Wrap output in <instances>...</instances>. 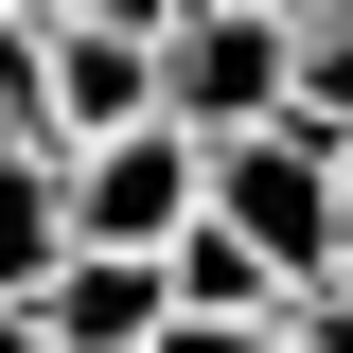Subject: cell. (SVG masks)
I'll list each match as a JSON object with an SVG mask.
<instances>
[{
  "label": "cell",
  "instance_id": "cell-1",
  "mask_svg": "<svg viewBox=\"0 0 353 353\" xmlns=\"http://www.w3.org/2000/svg\"><path fill=\"white\" fill-rule=\"evenodd\" d=\"M301 106V36H283V0H176L159 18V124L194 141H248Z\"/></svg>",
  "mask_w": 353,
  "mask_h": 353
},
{
  "label": "cell",
  "instance_id": "cell-2",
  "mask_svg": "<svg viewBox=\"0 0 353 353\" xmlns=\"http://www.w3.org/2000/svg\"><path fill=\"white\" fill-rule=\"evenodd\" d=\"M212 230H248L265 265H283V283H318V265H336V141L318 124H248V141H212Z\"/></svg>",
  "mask_w": 353,
  "mask_h": 353
},
{
  "label": "cell",
  "instance_id": "cell-3",
  "mask_svg": "<svg viewBox=\"0 0 353 353\" xmlns=\"http://www.w3.org/2000/svg\"><path fill=\"white\" fill-rule=\"evenodd\" d=\"M71 159V248H176L212 212V141L194 124H124V141H53Z\"/></svg>",
  "mask_w": 353,
  "mask_h": 353
},
{
  "label": "cell",
  "instance_id": "cell-4",
  "mask_svg": "<svg viewBox=\"0 0 353 353\" xmlns=\"http://www.w3.org/2000/svg\"><path fill=\"white\" fill-rule=\"evenodd\" d=\"M124 124H159V36L53 18L36 36V141H124Z\"/></svg>",
  "mask_w": 353,
  "mask_h": 353
},
{
  "label": "cell",
  "instance_id": "cell-5",
  "mask_svg": "<svg viewBox=\"0 0 353 353\" xmlns=\"http://www.w3.org/2000/svg\"><path fill=\"white\" fill-rule=\"evenodd\" d=\"M36 336H53V353H159V336H176L159 248H71V265L36 283Z\"/></svg>",
  "mask_w": 353,
  "mask_h": 353
},
{
  "label": "cell",
  "instance_id": "cell-6",
  "mask_svg": "<svg viewBox=\"0 0 353 353\" xmlns=\"http://www.w3.org/2000/svg\"><path fill=\"white\" fill-rule=\"evenodd\" d=\"M71 265V159L53 141H0V301H36Z\"/></svg>",
  "mask_w": 353,
  "mask_h": 353
},
{
  "label": "cell",
  "instance_id": "cell-7",
  "mask_svg": "<svg viewBox=\"0 0 353 353\" xmlns=\"http://www.w3.org/2000/svg\"><path fill=\"white\" fill-rule=\"evenodd\" d=\"M159 283H176V318H283V265H265L248 230H212V212L159 248Z\"/></svg>",
  "mask_w": 353,
  "mask_h": 353
},
{
  "label": "cell",
  "instance_id": "cell-8",
  "mask_svg": "<svg viewBox=\"0 0 353 353\" xmlns=\"http://www.w3.org/2000/svg\"><path fill=\"white\" fill-rule=\"evenodd\" d=\"M283 36H301V106H283V124L336 141V124H353V0H336V18H283Z\"/></svg>",
  "mask_w": 353,
  "mask_h": 353
},
{
  "label": "cell",
  "instance_id": "cell-9",
  "mask_svg": "<svg viewBox=\"0 0 353 353\" xmlns=\"http://www.w3.org/2000/svg\"><path fill=\"white\" fill-rule=\"evenodd\" d=\"M36 36H53L36 0H0V141H36Z\"/></svg>",
  "mask_w": 353,
  "mask_h": 353
},
{
  "label": "cell",
  "instance_id": "cell-10",
  "mask_svg": "<svg viewBox=\"0 0 353 353\" xmlns=\"http://www.w3.org/2000/svg\"><path fill=\"white\" fill-rule=\"evenodd\" d=\"M283 336H301V353H353V283H283Z\"/></svg>",
  "mask_w": 353,
  "mask_h": 353
},
{
  "label": "cell",
  "instance_id": "cell-11",
  "mask_svg": "<svg viewBox=\"0 0 353 353\" xmlns=\"http://www.w3.org/2000/svg\"><path fill=\"white\" fill-rule=\"evenodd\" d=\"M159 353H301V336H283V318H176Z\"/></svg>",
  "mask_w": 353,
  "mask_h": 353
},
{
  "label": "cell",
  "instance_id": "cell-12",
  "mask_svg": "<svg viewBox=\"0 0 353 353\" xmlns=\"http://www.w3.org/2000/svg\"><path fill=\"white\" fill-rule=\"evenodd\" d=\"M53 18H106V36H159L176 0H53Z\"/></svg>",
  "mask_w": 353,
  "mask_h": 353
},
{
  "label": "cell",
  "instance_id": "cell-13",
  "mask_svg": "<svg viewBox=\"0 0 353 353\" xmlns=\"http://www.w3.org/2000/svg\"><path fill=\"white\" fill-rule=\"evenodd\" d=\"M0 353H53V336H36V301H0Z\"/></svg>",
  "mask_w": 353,
  "mask_h": 353
},
{
  "label": "cell",
  "instance_id": "cell-14",
  "mask_svg": "<svg viewBox=\"0 0 353 353\" xmlns=\"http://www.w3.org/2000/svg\"><path fill=\"white\" fill-rule=\"evenodd\" d=\"M336 212H353V124H336Z\"/></svg>",
  "mask_w": 353,
  "mask_h": 353
},
{
  "label": "cell",
  "instance_id": "cell-15",
  "mask_svg": "<svg viewBox=\"0 0 353 353\" xmlns=\"http://www.w3.org/2000/svg\"><path fill=\"white\" fill-rule=\"evenodd\" d=\"M36 18H53V0H36Z\"/></svg>",
  "mask_w": 353,
  "mask_h": 353
}]
</instances>
